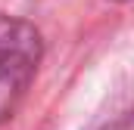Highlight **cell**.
I'll return each mask as SVG.
<instances>
[{
	"instance_id": "6da1fadb",
	"label": "cell",
	"mask_w": 134,
	"mask_h": 130,
	"mask_svg": "<svg viewBox=\"0 0 134 130\" xmlns=\"http://www.w3.org/2000/svg\"><path fill=\"white\" fill-rule=\"evenodd\" d=\"M37 47L34 28L0 12V81L28 74L37 62Z\"/></svg>"
}]
</instances>
